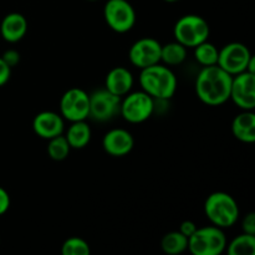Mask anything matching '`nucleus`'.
I'll return each instance as SVG.
<instances>
[{"mask_svg":"<svg viewBox=\"0 0 255 255\" xmlns=\"http://www.w3.org/2000/svg\"><path fill=\"white\" fill-rule=\"evenodd\" d=\"M233 76L218 65L203 66L196 79V94L203 104L219 106L231 97Z\"/></svg>","mask_w":255,"mask_h":255,"instance_id":"obj_1","label":"nucleus"},{"mask_svg":"<svg viewBox=\"0 0 255 255\" xmlns=\"http://www.w3.org/2000/svg\"><path fill=\"white\" fill-rule=\"evenodd\" d=\"M142 91L154 100L166 101L172 99L177 91V77L174 72L164 65H152L144 67L139 74Z\"/></svg>","mask_w":255,"mask_h":255,"instance_id":"obj_2","label":"nucleus"},{"mask_svg":"<svg viewBox=\"0 0 255 255\" xmlns=\"http://www.w3.org/2000/svg\"><path fill=\"white\" fill-rule=\"evenodd\" d=\"M204 212L213 226L231 228L239 218V207L236 199L226 192H214L204 202Z\"/></svg>","mask_w":255,"mask_h":255,"instance_id":"obj_3","label":"nucleus"},{"mask_svg":"<svg viewBox=\"0 0 255 255\" xmlns=\"http://www.w3.org/2000/svg\"><path fill=\"white\" fill-rule=\"evenodd\" d=\"M223 229L216 226L197 228L188 238V251L193 255H219L227 248Z\"/></svg>","mask_w":255,"mask_h":255,"instance_id":"obj_4","label":"nucleus"},{"mask_svg":"<svg viewBox=\"0 0 255 255\" xmlns=\"http://www.w3.org/2000/svg\"><path fill=\"white\" fill-rule=\"evenodd\" d=\"M209 25L202 16L188 14L177 20L173 34L176 41L186 47H196L197 45L207 41L209 36Z\"/></svg>","mask_w":255,"mask_h":255,"instance_id":"obj_5","label":"nucleus"},{"mask_svg":"<svg viewBox=\"0 0 255 255\" xmlns=\"http://www.w3.org/2000/svg\"><path fill=\"white\" fill-rule=\"evenodd\" d=\"M121 100L120 114L129 124H141L148 120L154 111V99L144 91L128 92Z\"/></svg>","mask_w":255,"mask_h":255,"instance_id":"obj_6","label":"nucleus"},{"mask_svg":"<svg viewBox=\"0 0 255 255\" xmlns=\"http://www.w3.org/2000/svg\"><path fill=\"white\" fill-rule=\"evenodd\" d=\"M252 59L253 55L247 45L242 42H229L219 50L217 65L229 75L236 76L241 72L247 71Z\"/></svg>","mask_w":255,"mask_h":255,"instance_id":"obj_7","label":"nucleus"},{"mask_svg":"<svg viewBox=\"0 0 255 255\" xmlns=\"http://www.w3.org/2000/svg\"><path fill=\"white\" fill-rule=\"evenodd\" d=\"M104 16L110 29L120 34L129 31L136 24V11L127 0H107Z\"/></svg>","mask_w":255,"mask_h":255,"instance_id":"obj_8","label":"nucleus"},{"mask_svg":"<svg viewBox=\"0 0 255 255\" xmlns=\"http://www.w3.org/2000/svg\"><path fill=\"white\" fill-rule=\"evenodd\" d=\"M90 114V95L85 90L74 87L62 95L60 115L70 122L85 121Z\"/></svg>","mask_w":255,"mask_h":255,"instance_id":"obj_9","label":"nucleus"},{"mask_svg":"<svg viewBox=\"0 0 255 255\" xmlns=\"http://www.w3.org/2000/svg\"><path fill=\"white\" fill-rule=\"evenodd\" d=\"M121 100V97L116 96L109 90H97L90 95L89 117L99 122L110 121L120 114Z\"/></svg>","mask_w":255,"mask_h":255,"instance_id":"obj_10","label":"nucleus"},{"mask_svg":"<svg viewBox=\"0 0 255 255\" xmlns=\"http://www.w3.org/2000/svg\"><path fill=\"white\" fill-rule=\"evenodd\" d=\"M229 100L243 111L255 109V74L244 71L233 76Z\"/></svg>","mask_w":255,"mask_h":255,"instance_id":"obj_11","label":"nucleus"},{"mask_svg":"<svg viewBox=\"0 0 255 255\" xmlns=\"http://www.w3.org/2000/svg\"><path fill=\"white\" fill-rule=\"evenodd\" d=\"M162 45L153 37H143L133 42L128 51L129 61L138 69L159 64Z\"/></svg>","mask_w":255,"mask_h":255,"instance_id":"obj_12","label":"nucleus"},{"mask_svg":"<svg viewBox=\"0 0 255 255\" xmlns=\"http://www.w3.org/2000/svg\"><path fill=\"white\" fill-rule=\"evenodd\" d=\"M32 129L40 138H54L64 133V117L54 111H42L35 116L32 121Z\"/></svg>","mask_w":255,"mask_h":255,"instance_id":"obj_13","label":"nucleus"},{"mask_svg":"<svg viewBox=\"0 0 255 255\" xmlns=\"http://www.w3.org/2000/svg\"><path fill=\"white\" fill-rule=\"evenodd\" d=\"M133 146V136L124 128L111 129L102 138V147L112 157L126 156L132 151Z\"/></svg>","mask_w":255,"mask_h":255,"instance_id":"obj_14","label":"nucleus"},{"mask_svg":"<svg viewBox=\"0 0 255 255\" xmlns=\"http://www.w3.org/2000/svg\"><path fill=\"white\" fill-rule=\"evenodd\" d=\"M27 31V20L20 12H10L0 24V34L1 37L7 42L20 41L26 35Z\"/></svg>","mask_w":255,"mask_h":255,"instance_id":"obj_15","label":"nucleus"},{"mask_svg":"<svg viewBox=\"0 0 255 255\" xmlns=\"http://www.w3.org/2000/svg\"><path fill=\"white\" fill-rule=\"evenodd\" d=\"M132 86H133V76L126 67L117 66L110 70V72L107 74L105 89L109 90L116 96L122 97L127 95L131 91Z\"/></svg>","mask_w":255,"mask_h":255,"instance_id":"obj_16","label":"nucleus"},{"mask_svg":"<svg viewBox=\"0 0 255 255\" xmlns=\"http://www.w3.org/2000/svg\"><path fill=\"white\" fill-rule=\"evenodd\" d=\"M232 132L237 139L246 143L255 141V114L253 111H243L236 116L232 122Z\"/></svg>","mask_w":255,"mask_h":255,"instance_id":"obj_17","label":"nucleus"},{"mask_svg":"<svg viewBox=\"0 0 255 255\" xmlns=\"http://www.w3.org/2000/svg\"><path fill=\"white\" fill-rule=\"evenodd\" d=\"M65 137L71 148H85L91 139V128L85 121L71 122V126L67 128Z\"/></svg>","mask_w":255,"mask_h":255,"instance_id":"obj_18","label":"nucleus"},{"mask_svg":"<svg viewBox=\"0 0 255 255\" xmlns=\"http://www.w3.org/2000/svg\"><path fill=\"white\" fill-rule=\"evenodd\" d=\"M161 248L166 254L178 255L188 251V238L179 231L169 232L162 238Z\"/></svg>","mask_w":255,"mask_h":255,"instance_id":"obj_19","label":"nucleus"},{"mask_svg":"<svg viewBox=\"0 0 255 255\" xmlns=\"http://www.w3.org/2000/svg\"><path fill=\"white\" fill-rule=\"evenodd\" d=\"M187 59V47L179 44L178 41L168 42L162 45L161 49V61L168 66H177L181 65Z\"/></svg>","mask_w":255,"mask_h":255,"instance_id":"obj_20","label":"nucleus"},{"mask_svg":"<svg viewBox=\"0 0 255 255\" xmlns=\"http://www.w3.org/2000/svg\"><path fill=\"white\" fill-rule=\"evenodd\" d=\"M227 252L229 255H254L255 236L243 233L227 244Z\"/></svg>","mask_w":255,"mask_h":255,"instance_id":"obj_21","label":"nucleus"},{"mask_svg":"<svg viewBox=\"0 0 255 255\" xmlns=\"http://www.w3.org/2000/svg\"><path fill=\"white\" fill-rule=\"evenodd\" d=\"M219 50L208 40L194 47V57L202 66H212L218 62Z\"/></svg>","mask_w":255,"mask_h":255,"instance_id":"obj_22","label":"nucleus"},{"mask_svg":"<svg viewBox=\"0 0 255 255\" xmlns=\"http://www.w3.org/2000/svg\"><path fill=\"white\" fill-rule=\"evenodd\" d=\"M47 141H49L47 153H49L50 158L54 159V161H64L69 156L71 147H70L69 142L64 134H60V136L50 138Z\"/></svg>","mask_w":255,"mask_h":255,"instance_id":"obj_23","label":"nucleus"},{"mask_svg":"<svg viewBox=\"0 0 255 255\" xmlns=\"http://www.w3.org/2000/svg\"><path fill=\"white\" fill-rule=\"evenodd\" d=\"M90 253H91V249H90L89 243L77 237L66 239L61 246L62 255H90Z\"/></svg>","mask_w":255,"mask_h":255,"instance_id":"obj_24","label":"nucleus"},{"mask_svg":"<svg viewBox=\"0 0 255 255\" xmlns=\"http://www.w3.org/2000/svg\"><path fill=\"white\" fill-rule=\"evenodd\" d=\"M242 229H243V233L255 236V213L254 212H249V213L244 217L243 222H242Z\"/></svg>","mask_w":255,"mask_h":255,"instance_id":"obj_25","label":"nucleus"},{"mask_svg":"<svg viewBox=\"0 0 255 255\" xmlns=\"http://www.w3.org/2000/svg\"><path fill=\"white\" fill-rule=\"evenodd\" d=\"M2 60H4L5 62H6L7 66H10L12 69L14 66H16L17 64L20 62V54L19 51H16V50L14 49H9L6 50V51L4 52V54L1 55Z\"/></svg>","mask_w":255,"mask_h":255,"instance_id":"obj_26","label":"nucleus"},{"mask_svg":"<svg viewBox=\"0 0 255 255\" xmlns=\"http://www.w3.org/2000/svg\"><path fill=\"white\" fill-rule=\"evenodd\" d=\"M10 76H11V67L7 66L6 62L0 56V87L9 81Z\"/></svg>","mask_w":255,"mask_h":255,"instance_id":"obj_27","label":"nucleus"},{"mask_svg":"<svg viewBox=\"0 0 255 255\" xmlns=\"http://www.w3.org/2000/svg\"><path fill=\"white\" fill-rule=\"evenodd\" d=\"M10 207V196L2 187H0V216L6 213Z\"/></svg>","mask_w":255,"mask_h":255,"instance_id":"obj_28","label":"nucleus"},{"mask_svg":"<svg viewBox=\"0 0 255 255\" xmlns=\"http://www.w3.org/2000/svg\"><path fill=\"white\" fill-rule=\"evenodd\" d=\"M196 229H197V224L194 223V222L184 221V222H182L181 228H179V232H181L182 234H184L187 238H189V237H191L192 234L196 232Z\"/></svg>","mask_w":255,"mask_h":255,"instance_id":"obj_29","label":"nucleus"},{"mask_svg":"<svg viewBox=\"0 0 255 255\" xmlns=\"http://www.w3.org/2000/svg\"><path fill=\"white\" fill-rule=\"evenodd\" d=\"M164 1H167V2H176V1H179V0H164Z\"/></svg>","mask_w":255,"mask_h":255,"instance_id":"obj_30","label":"nucleus"},{"mask_svg":"<svg viewBox=\"0 0 255 255\" xmlns=\"http://www.w3.org/2000/svg\"><path fill=\"white\" fill-rule=\"evenodd\" d=\"M89 1H96V0H89Z\"/></svg>","mask_w":255,"mask_h":255,"instance_id":"obj_31","label":"nucleus"}]
</instances>
